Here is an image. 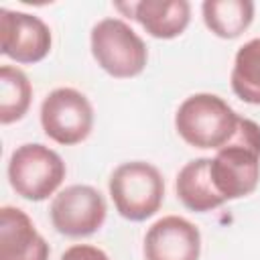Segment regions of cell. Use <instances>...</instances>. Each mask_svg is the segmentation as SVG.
I'll return each instance as SVG.
<instances>
[{
  "mask_svg": "<svg viewBox=\"0 0 260 260\" xmlns=\"http://www.w3.org/2000/svg\"><path fill=\"white\" fill-rule=\"evenodd\" d=\"M110 197L116 211L130 221L152 217L165 201V179L160 171L146 160H128L110 175Z\"/></svg>",
  "mask_w": 260,
  "mask_h": 260,
  "instance_id": "cell-3",
  "label": "cell"
},
{
  "mask_svg": "<svg viewBox=\"0 0 260 260\" xmlns=\"http://www.w3.org/2000/svg\"><path fill=\"white\" fill-rule=\"evenodd\" d=\"M144 260H199L201 232L181 215L156 219L144 234Z\"/></svg>",
  "mask_w": 260,
  "mask_h": 260,
  "instance_id": "cell-9",
  "label": "cell"
},
{
  "mask_svg": "<svg viewBox=\"0 0 260 260\" xmlns=\"http://www.w3.org/2000/svg\"><path fill=\"white\" fill-rule=\"evenodd\" d=\"M118 10L134 18L154 39H175L183 35L191 20V4L187 0H140L116 4Z\"/></svg>",
  "mask_w": 260,
  "mask_h": 260,
  "instance_id": "cell-11",
  "label": "cell"
},
{
  "mask_svg": "<svg viewBox=\"0 0 260 260\" xmlns=\"http://www.w3.org/2000/svg\"><path fill=\"white\" fill-rule=\"evenodd\" d=\"M209 162L211 158H205V156L193 158L181 167L175 179L177 199L195 213H205L225 203V199L217 193L211 181Z\"/></svg>",
  "mask_w": 260,
  "mask_h": 260,
  "instance_id": "cell-12",
  "label": "cell"
},
{
  "mask_svg": "<svg viewBox=\"0 0 260 260\" xmlns=\"http://www.w3.org/2000/svg\"><path fill=\"white\" fill-rule=\"evenodd\" d=\"M61 260H110V258L98 246H91V244H73V246H69L61 254Z\"/></svg>",
  "mask_w": 260,
  "mask_h": 260,
  "instance_id": "cell-16",
  "label": "cell"
},
{
  "mask_svg": "<svg viewBox=\"0 0 260 260\" xmlns=\"http://www.w3.org/2000/svg\"><path fill=\"white\" fill-rule=\"evenodd\" d=\"M230 81L242 102L260 106V37L250 39L236 51Z\"/></svg>",
  "mask_w": 260,
  "mask_h": 260,
  "instance_id": "cell-15",
  "label": "cell"
},
{
  "mask_svg": "<svg viewBox=\"0 0 260 260\" xmlns=\"http://www.w3.org/2000/svg\"><path fill=\"white\" fill-rule=\"evenodd\" d=\"M211 181L225 199H242L250 195L260 181V126L240 116L236 134L221 146L209 162Z\"/></svg>",
  "mask_w": 260,
  "mask_h": 260,
  "instance_id": "cell-1",
  "label": "cell"
},
{
  "mask_svg": "<svg viewBox=\"0 0 260 260\" xmlns=\"http://www.w3.org/2000/svg\"><path fill=\"white\" fill-rule=\"evenodd\" d=\"M51 248L28 213L14 205L0 209V260H49Z\"/></svg>",
  "mask_w": 260,
  "mask_h": 260,
  "instance_id": "cell-10",
  "label": "cell"
},
{
  "mask_svg": "<svg viewBox=\"0 0 260 260\" xmlns=\"http://www.w3.org/2000/svg\"><path fill=\"white\" fill-rule=\"evenodd\" d=\"M108 205L91 185H69L61 189L49 207L53 228L67 238H87L106 221Z\"/></svg>",
  "mask_w": 260,
  "mask_h": 260,
  "instance_id": "cell-7",
  "label": "cell"
},
{
  "mask_svg": "<svg viewBox=\"0 0 260 260\" xmlns=\"http://www.w3.org/2000/svg\"><path fill=\"white\" fill-rule=\"evenodd\" d=\"M0 43L2 55L22 63L32 65L43 61L53 45L51 28L47 22L35 14L20 10H0Z\"/></svg>",
  "mask_w": 260,
  "mask_h": 260,
  "instance_id": "cell-8",
  "label": "cell"
},
{
  "mask_svg": "<svg viewBox=\"0 0 260 260\" xmlns=\"http://www.w3.org/2000/svg\"><path fill=\"white\" fill-rule=\"evenodd\" d=\"M32 102V85L26 73L14 65L0 67V122L12 124L24 118Z\"/></svg>",
  "mask_w": 260,
  "mask_h": 260,
  "instance_id": "cell-14",
  "label": "cell"
},
{
  "mask_svg": "<svg viewBox=\"0 0 260 260\" xmlns=\"http://www.w3.org/2000/svg\"><path fill=\"white\" fill-rule=\"evenodd\" d=\"M89 47L95 63L112 77L128 79L144 71L148 49L140 35L122 18L110 16L93 24Z\"/></svg>",
  "mask_w": 260,
  "mask_h": 260,
  "instance_id": "cell-4",
  "label": "cell"
},
{
  "mask_svg": "<svg viewBox=\"0 0 260 260\" xmlns=\"http://www.w3.org/2000/svg\"><path fill=\"white\" fill-rule=\"evenodd\" d=\"M205 26L219 39L240 37L254 20L252 0H205L201 4Z\"/></svg>",
  "mask_w": 260,
  "mask_h": 260,
  "instance_id": "cell-13",
  "label": "cell"
},
{
  "mask_svg": "<svg viewBox=\"0 0 260 260\" xmlns=\"http://www.w3.org/2000/svg\"><path fill=\"white\" fill-rule=\"evenodd\" d=\"M6 173L16 195L26 201H45L61 187L67 167L53 148L41 142H26L10 154Z\"/></svg>",
  "mask_w": 260,
  "mask_h": 260,
  "instance_id": "cell-5",
  "label": "cell"
},
{
  "mask_svg": "<svg viewBox=\"0 0 260 260\" xmlns=\"http://www.w3.org/2000/svg\"><path fill=\"white\" fill-rule=\"evenodd\" d=\"M41 126L57 144H79L93 128L91 102L75 87H57L41 104Z\"/></svg>",
  "mask_w": 260,
  "mask_h": 260,
  "instance_id": "cell-6",
  "label": "cell"
},
{
  "mask_svg": "<svg viewBox=\"0 0 260 260\" xmlns=\"http://www.w3.org/2000/svg\"><path fill=\"white\" fill-rule=\"evenodd\" d=\"M240 114L215 93H193L181 102L175 114L177 134L195 148L219 150L236 134Z\"/></svg>",
  "mask_w": 260,
  "mask_h": 260,
  "instance_id": "cell-2",
  "label": "cell"
}]
</instances>
